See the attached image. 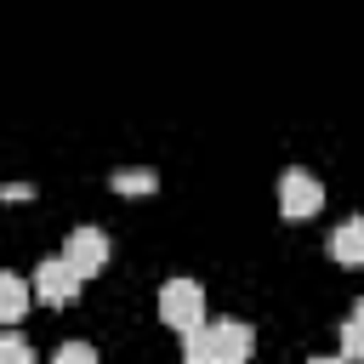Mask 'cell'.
<instances>
[{
    "label": "cell",
    "mask_w": 364,
    "mask_h": 364,
    "mask_svg": "<svg viewBox=\"0 0 364 364\" xmlns=\"http://www.w3.org/2000/svg\"><path fill=\"white\" fill-rule=\"evenodd\" d=\"M256 347V330L245 318H205L193 336H182V364H245Z\"/></svg>",
    "instance_id": "cell-1"
},
{
    "label": "cell",
    "mask_w": 364,
    "mask_h": 364,
    "mask_svg": "<svg viewBox=\"0 0 364 364\" xmlns=\"http://www.w3.org/2000/svg\"><path fill=\"white\" fill-rule=\"evenodd\" d=\"M159 318L176 330V336H193L205 324V290L193 279H165L159 284Z\"/></svg>",
    "instance_id": "cell-2"
},
{
    "label": "cell",
    "mask_w": 364,
    "mask_h": 364,
    "mask_svg": "<svg viewBox=\"0 0 364 364\" xmlns=\"http://www.w3.org/2000/svg\"><path fill=\"white\" fill-rule=\"evenodd\" d=\"M108 233L102 228H68V239H63V262L80 273V279H91V273H102L108 267Z\"/></svg>",
    "instance_id": "cell-3"
},
{
    "label": "cell",
    "mask_w": 364,
    "mask_h": 364,
    "mask_svg": "<svg viewBox=\"0 0 364 364\" xmlns=\"http://www.w3.org/2000/svg\"><path fill=\"white\" fill-rule=\"evenodd\" d=\"M318 205H324L318 176H313V171H301V165H290V171L279 176V210H284V216H313Z\"/></svg>",
    "instance_id": "cell-4"
},
{
    "label": "cell",
    "mask_w": 364,
    "mask_h": 364,
    "mask_svg": "<svg viewBox=\"0 0 364 364\" xmlns=\"http://www.w3.org/2000/svg\"><path fill=\"white\" fill-rule=\"evenodd\" d=\"M80 284H85V279H80L63 256H51V262H40V267H34V296H40L46 307H68V301L80 296Z\"/></svg>",
    "instance_id": "cell-5"
},
{
    "label": "cell",
    "mask_w": 364,
    "mask_h": 364,
    "mask_svg": "<svg viewBox=\"0 0 364 364\" xmlns=\"http://www.w3.org/2000/svg\"><path fill=\"white\" fill-rule=\"evenodd\" d=\"M330 256H336V262H347V267H358V262H364V216H347V222L330 233Z\"/></svg>",
    "instance_id": "cell-6"
},
{
    "label": "cell",
    "mask_w": 364,
    "mask_h": 364,
    "mask_svg": "<svg viewBox=\"0 0 364 364\" xmlns=\"http://www.w3.org/2000/svg\"><path fill=\"white\" fill-rule=\"evenodd\" d=\"M341 364H364V301H353L341 318Z\"/></svg>",
    "instance_id": "cell-7"
},
{
    "label": "cell",
    "mask_w": 364,
    "mask_h": 364,
    "mask_svg": "<svg viewBox=\"0 0 364 364\" xmlns=\"http://www.w3.org/2000/svg\"><path fill=\"white\" fill-rule=\"evenodd\" d=\"M23 307H28V284H23L17 273H6V267H0V324L23 318Z\"/></svg>",
    "instance_id": "cell-8"
},
{
    "label": "cell",
    "mask_w": 364,
    "mask_h": 364,
    "mask_svg": "<svg viewBox=\"0 0 364 364\" xmlns=\"http://www.w3.org/2000/svg\"><path fill=\"white\" fill-rule=\"evenodd\" d=\"M159 188V176L142 165V171H114V193H154Z\"/></svg>",
    "instance_id": "cell-9"
},
{
    "label": "cell",
    "mask_w": 364,
    "mask_h": 364,
    "mask_svg": "<svg viewBox=\"0 0 364 364\" xmlns=\"http://www.w3.org/2000/svg\"><path fill=\"white\" fill-rule=\"evenodd\" d=\"M0 364H34V347L17 330H0Z\"/></svg>",
    "instance_id": "cell-10"
},
{
    "label": "cell",
    "mask_w": 364,
    "mask_h": 364,
    "mask_svg": "<svg viewBox=\"0 0 364 364\" xmlns=\"http://www.w3.org/2000/svg\"><path fill=\"white\" fill-rule=\"evenodd\" d=\"M51 364H97V347H91V341H63V347L51 353Z\"/></svg>",
    "instance_id": "cell-11"
},
{
    "label": "cell",
    "mask_w": 364,
    "mask_h": 364,
    "mask_svg": "<svg viewBox=\"0 0 364 364\" xmlns=\"http://www.w3.org/2000/svg\"><path fill=\"white\" fill-rule=\"evenodd\" d=\"M307 364H341V358H307Z\"/></svg>",
    "instance_id": "cell-12"
}]
</instances>
